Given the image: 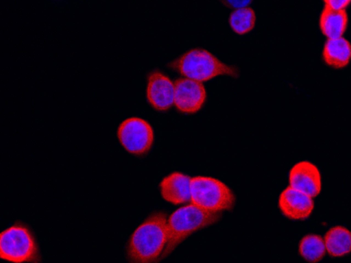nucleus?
Instances as JSON below:
<instances>
[{
	"instance_id": "1",
	"label": "nucleus",
	"mask_w": 351,
	"mask_h": 263,
	"mask_svg": "<svg viewBox=\"0 0 351 263\" xmlns=\"http://www.w3.org/2000/svg\"><path fill=\"white\" fill-rule=\"evenodd\" d=\"M168 216L152 213L132 232L127 245L128 263H160L168 240Z\"/></svg>"
},
{
	"instance_id": "2",
	"label": "nucleus",
	"mask_w": 351,
	"mask_h": 263,
	"mask_svg": "<svg viewBox=\"0 0 351 263\" xmlns=\"http://www.w3.org/2000/svg\"><path fill=\"white\" fill-rule=\"evenodd\" d=\"M220 213L205 211L189 203L175 210L168 218V240L162 260L193 233L217 223Z\"/></svg>"
},
{
	"instance_id": "3",
	"label": "nucleus",
	"mask_w": 351,
	"mask_h": 263,
	"mask_svg": "<svg viewBox=\"0 0 351 263\" xmlns=\"http://www.w3.org/2000/svg\"><path fill=\"white\" fill-rule=\"evenodd\" d=\"M191 202L210 212L220 213L234 208L235 197L224 183L208 176H195L190 181Z\"/></svg>"
},
{
	"instance_id": "4",
	"label": "nucleus",
	"mask_w": 351,
	"mask_h": 263,
	"mask_svg": "<svg viewBox=\"0 0 351 263\" xmlns=\"http://www.w3.org/2000/svg\"><path fill=\"white\" fill-rule=\"evenodd\" d=\"M172 66L186 78L199 82L223 74L238 76L237 69L222 63L203 49H193L187 51L173 62Z\"/></svg>"
},
{
	"instance_id": "5",
	"label": "nucleus",
	"mask_w": 351,
	"mask_h": 263,
	"mask_svg": "<svg viewBox=\"0 0 351 263\" xmlns=\"http://www.w3.org/2000/svg\"><path fill=\"white\" fill-rule=\"evenodd\" d=\"M0 255L3 260L22 263H39L38 246L28 229L22 225H14L0 236Z\"/></svg>"
},
{
	"instance_id": "6",
	"label": "nucleus",
	"mask_w": 351,
	"mask_h": 263,
	"mask_svg": "<svg viewBox=\"0 0 351 263\" xmlns=\"http://www.w3.org/2000/svg\"><path fill=\"white\" fill-rule=\"evenodd\" d=\"M117 137L125 149L136 155L147 153L154 142V132L151 125L137 117L123 121L118 128Z\"/></svg>"
},
{
	"instance_id": "7",
	"label": "nucleus",
	"mask_w": 351,
	"mask_h": 263,
	"mask_svg": "<svg viewBox=\"0 0 351 263\" xmlns=\"http://www.w3.org/2000/svg\"><path fill=\"white\" fill-rule=\"evenodd\" d=\"M206 97V90L199 82L181 78L174 83V104L181 112L194 113L198 111Z\"/></svg>"
},
{
	"instance_id": "8",
	"label": "nucleus",
	"mask_w": 351,
	"mask_h": 263,
	"mask_svg": "<svg viewBox=\"0 0 351 263\" xmlns=\"http://www.w3.org/2000/svg\"><path fill=\"white\" fill-rule=\"evenodd\" d=\"M290 186L304 194L314 197L321 191V176L317 167L307 161L298 162L291 168L289 177Z\"/></svg>"
},
{
	"instance_id": "9",
	"label": "nucleus",
	"mask_w": 351,
	"mask_h": 263,
	"mask_svg": "<svg viewBox=\"0 0 351 263\" xmlns=\"http://www.w3.org/2000/svg\"><path fill=\"white\" fill-rule=\"evenodd\" d=\"M147 97L155 109L167 110L174 103V85L168 77L154 71L148 77Z\"/></svg>"
},
{
	"instance_id": "10",
	"label": "nucleus",
	"mask_w": 351,
	"mask_h": 263,
	"mask_svg": "<svg viewBox=\"0 0 351 263\" xmlns=\"http://www.w3.org/2000/svg\"><path fill=\"white\" fill-rule=\"evenodd\" d=\"M278 205L286 216L295 220L307 218L314 207L311 197L291 186L287 187L280 193Z\"/></svg>"
},
{
	"instance_id": "11",
	"label": "nucleus",
	"mask_w": 351,
	"mask_h": 263,
	"mask_svg": "<svg viewBox=\"0 0 351 263\" xmlns=\"http://www.w3.org/2000/svg\"><path fill=\"white\" fill-rule=\"evenodd\" d=\"M191 177L180 173L173 172L165 177L159 187L162 197L174 205L182 204L191 199Z\"/></svg>"
},
{
	"instance_id": "12",
	"label": "nucleus",
	"mask_w": 351,
	"mask_h": 263,
	"mask_svg": "<svg viewBox=\"0 0 351 263\" xmlns=\"http://www.w3.org/2000/svg\"><path fill=\"white\" fill-rule=\"evenodd\" d=\"M322 55L328 66L335 68L345 67L351 59V45L343 37L328 39L324 47Z\"/></svg>"
},
{
	"instance_id": "13",
	"label": "nucleus",
	"mask_w": 351,
	"mask_h": 263,
	"mask_svg": "<svg viewBox=\"0 0 351 263\" xmlns=\"http://www.w3.org/2000/svg\"><path fill=\"white\" fill-rule=\"evenodd\" d=\"M348 23V16L345 9L332 10L324 8L319 17V27L322 32L328 39L341 38Z\"/></svg>"
},
{
	"instance_id": "14",
	"label": "nucleus",
	"mask_w": 351,
	"mask_h": 263,
	"mask_svg": "<svg viewBox=\"0 0 351 263\" xmlns=\"http://www.w3.org/2000/svg\"><path fill=\"white\" fill-rule=\"evenodd\" d=\"M324 242L330 255H346L351 252V231L343 226L332 227L326 232Z\"/></svg>"
},
{
	"instance_id": "15",
	"label": "nucleus",
	"mask_w": 351,
	"mask_h": 263,
	"mask_svg": "<svg viewBox=\"0 0 351 263\" xmlns=\"http://www.w3.org/2000/svg\"><path fill=\"white\" fill-rule=\"evenodd\" d=\"M300 255L309 263L319 262L325 255L326 246L323 238L316 234L304 236L299 243Z\"/></svg>"
},
{
	"instance_id": "16",
	"label": "nucleus",
	"mask_w": 351,
	"mask_h": 263,
	"mask_svg": "<svg viewBox=\"0 0 351 263\" xmlns=\"http://www.w3.org/2000/svg\"><path fill=\"white\" fill-rule=\"evenodd\" d=\"M255 21V13L252 8L248 7L236 10L230 17L231 27L239 34L250 32L254 27Z\"/></svg>"
},
{
	"instance_id": "17",
	"label": "nucleus",
	"mask_w": 351,
	"mask_h": 263,
	"mask_svg": "<svg viewBox=\"0 0 351 263\" xmlns=\"http://www.w3.org/2000/svg\"><path fill=\"white\" fill-rule=\"evenodd\" d=\"M350 3V0H327L324 1V7L332 10H343Z\"/></svg>"
}]
</instances>
